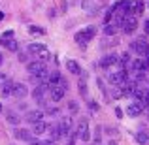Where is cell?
I'll return each instance as SVG.
<instances>
[{
  "mask_svg": "<svg viewBox=\"0 0 149 145\" xmlns=\"http://www.w3.org/2000/svg\"><path fill=\"white\" fill-rule=\"evenodd\" d=\"M19 121H21V119H19V117L15 115V113H10V115H8V123H11V124H17Z\"/></svg>",
  "mask_w": 149,
  "mask_h": 145,
  "instance_id": "25",
  "label": "cell"
},
{
  "mask_svg": "<svg viewBox=\"0 0 149 145\" xmlns=\"http://www.w3.org/2000/svg\"><path fill=\"white\" fill-rule=\"evenodd\" d=\"M115 64H119V57H117V55H106V57H102V60H100V66L104 70L111 68V66H115Z\"/></svg>",
  "mask_w": 149,
  "mask_h": 145,
  "instance_id": "12",
  "label": "cell"
},
{
  "mask_svg": "<svg viewBox=\"0 0 149 145\" xmlns=\"http://www.w3.org/2000/svg\"><path fill=\"white\" fill-rule=\"evenodd\" d=\"M143 28H146V32L149 34V19H147V21H146V23H143Z\"/></svg>",
  "mask_w": 149,
  "mask_h": 145,
  "instance_id": "36",
  "label": "cell"
},
{
  "mask_svg": "<svg viewBox=\"0 0 149 145\" xmlns=\"http://www.w3.org/2000/svg\"><path fill=\"white\" fill-rule=\"evenodd\" d=\"M68 109H70L72 113H77V111H79V105H77V102H70V104H68Z\"/></svg>",
  "mask_w": 149,
  "mask_h": 145,
  "instance_id": "27",
  "label": "cell"
},
{
  "mask_svg": "<svg viewBox=\"0 0 149 145\" xmlns=\"http://www.w3.org/2000/svg\"><path fill=\"white\" fill-rule=\"evenodd\" d=\"M49 126H51L49 123H45V121H40V123H36V124H34V128H32V134H36V136H42V134H45V132L49 130Z\"/></svg>",
  "mask_w": 149,
  "mask_h": 145,
  "instance_id": "17",
  "label": "cell"
},
{
  "mask_svg": "<svg viewBox=\"0 0 149 145\" xmlns=\"http://www.w3.org/2000/svg\"><path fill=\"white\" fill-rule=\"evenodd\" d=\"M115 115L121 119V117H123V109H121V108H115Z\"/></svg>",
  "mask_w": 149,
  "mask_h": 145,
  "instance_id": "35",
  "label": "cell"
},
{
  "mask_svg": "<svg viewBox=\"0 0 149 145\" xmlns=\"http://www.w3.org/2000/svg\"><path fill=\"white\" fill-rule=\"evenodd\" d=\"M6 47L10 49V51H17V42H15V40H10V42L6 44Z\"/></svg>",
  "mask_w": 149,
  "mask_h": 145,
  "instance_id": "29",
  "label": "cell"
},
{
  "mask_svg": "<svg viewBox=\"0 0 149 145\" xmlns=\"http://www.w3.org/2000/svg\"><path fill=\"white\" fill-rule=\"evenodd\" d=\"M121 28H123L125 34H132L136 28H138V21H136L134 15H127L123 21V25H121Z\"/></svg>",
  "mask_w": 149,
  "mask_h": 145,
  "instance_id": "6",
  "label": "cell"
},
{
  "mask_svg": "<svg viewBox=\"0 0 149 145\" xmlns=\"http://www.w3.org/2000/svg\"><path fill=\"white\" fill-rule=\"evenodd\" d=\"M74 132H76V136L81 139V142H89V138H91V132H89V123H87V119H81L79 124H77V128H74Z\"/></svg>",
  "mask_w": 149,
  "mask_h": 145,
  "instance_id": "2",
  "label": "cell"
},
{
  "mask_svg": "<svg viewBox=\"0 0 149 145\" xmlns=\"http://www.w3.org/2000/svg\"><path fill=\"white\" fill-rule=\"evenodd\" d=\"M117 32H119V26H117L115 23H106V26H104V34L106 36H115Z\"/></svg>",
  "mask_w": 149,
  "mask_h": 145,
  "instance_id": "21",
  "label": "cell"
},
{
  "mask_svg": "<svg viewBox=\"0 0 149 145\" xmlns=\"http://www.w3.org/2000/svg\"><path fill=\"white\" fill-rule=\"evenodd\" d=\"M6 83H8V76L6 74H0V87H4Z\"/></svg>",
  "mask_w": 149,
  "mask_h": 145,
  "instance_id": "32",
  "label": "cell"
},
{
  "mask_svg": "<svg viewBox=\"0 0 149 145\" xmlns=\"http://www.w3.org/2000/svg\"><path fill=\"white\" fill-rule=\"evenodd\" d=\"M26 123H32V124H36V123H40V121H44V111L42 109H30V111H26Z\"/></svg>",
  "mask_w": 149,
  "mask_h": 145,
  "instance_id": "10",
  "label": "cell"
},
{
  "mask_svg": "<svg viewBox=\"0 0 149 145\" xmlns=\"http://www.w3.org/2000/svg\"><path fill=\"white\" fill-rule=\"evenodd\" d=\"M29 94V89L23 83H11V98H25Z\"/></svg>",
  "mask_w": 149,
  "mask_h": 145,
  "instance_id": "9",
  "label": "cell"
},
{
  "mask_svg": "<svg viewBox=\"0 0 149 145\" xmlns=\"http://www.w3.org/2000/svg\"><path fill=\"white\" fill-rule=\"evenodd\" d=\"M96 34V28L95 26H85L83 30H79V32H76V36H74V40H76L77 45H81V47H85V44H89V42L95 38Z\"/></svg>",
  "mask_w": 149,
  "mask_h": 145,
  "instance_id": "1",
  "label": "cell"
},
{
  "mask_svg": "<svg viewBox=\"0 0 149 145\" xmlns=\"http://www.w3.org/2000/svg\"><path fill=\"white\" fill-rule=\"evenodd\" d=\"M66 70H68L70 74H74V76H81V66H79L77 60L68 58V60H66Z\"/></svg>",
  "mask_w": 149,
  "mask_h": 145,
  "instance_id": "15",
  "label": "cell"
},
{
  "mask_svg": "<svg viewBox=\"0 0 149 145\" xmlns=\"http://www.w3.org/2000/svg\"><path fill=\"white\" fill-rule=\"evenodd\" d=\"M47 89H49V83H40L36 89L32 91V98L36 102H40V100H44L45 94H47Z\"/></svg>",
  "mask_w": 149,
  "mask_h": 145,
  "instance_id": "11",
  "label": "cell"
},
{
  "mask_svg": "<svg viewBox=\"0 0 149 145\" xmlns=\"http://www.w3.org/2000/svg\"><path fill=\"white\" fill-rule=\"evenodd\" d=\"M49 138H51V142H57V139H61L62 138V132H61V128H58V124H55V126H49Z\"/></svg>",
  "mask_w": 149,
  "mask_h": 145,
  "instance_id": "19",
  "label": "cell"
},
{
  "mask_svg": "<svg viewBox=\"0 0 149 145\" xmlns=\"http://www.w3.org/2000/svg\"><path fill=\"white\" fill-rule=\"evenodd\" d=\"M26 143L29 145H44V142H40V139H29Z\"/></svg>",
  "mask_w": 149,
  "mask_h": 145,
  "instance_id": "33",
  "label": "cell"
},
{
  "mask_svg": "<svg viewBox=\"0 0 149 145\" xmlns=\"http://www.w3.org/2000/svg\"><path fill=\"white\" fill-rule=\"evenodd\" d=\"M2 96L4 98H11V83H10V81L2 87Z\"/></svg>",
  "mask_w": 149,
  "mask_h": 145,
  "instance_id": "24",
  "label": "cell"
},
{
  "mask_svg": "<svg viewBox=\"0 0 149 145\" xmlns=\"http://www.w3.org/2000/svg\"><path fill=\"white\" fill-rule=\"evenodd\" d=\"M134 139L140 145H149V134H147V132H143V130L136 132V134H134Z\"/></svg>",
  "mask_w": 149,
  "mask_h": 145,
  "instance_id": "20",
  "label": "cell"
},
{
  "mask_svg": "<svg viewBox=\"0 0 149 145\" xmlns=\"http://www.w3.org/2000/svg\"><path fill=\"white\" fill-rule=\"evenodd\" d=\"M143 11H146V8H143V2H142V0H134V2H130V8H128V13L142 15Z\"/></svg>",
  "mask_w": 149,
  "mask_h": 145,
  "instance_id": "16",
  "label": "cell"
},
{
  "mask_svg": "<svg viewBox=\"0 0 149 145\" xmlns=\"http://www.w3.org/2000/svg\"><path fill=\"white\" fill-rule=\"evenodd\" d=\"M44 145H57V142H51L49 139V142H44Z\"/></svg>",
  "mask_w": 149,
  "mask_h": 145,
  "instance_id": "37",
  "label": "cell"
},
{
  "mask_svg": "<svg viewBox=\"0 0 149 145\" xmlns=\"http://www.w3.org/2000/svg\"><path fill=\"white\" fill-rule=\"evenodd\" d=\"M13 136H15V139H21V142H29V139H32V132L25 130V128H15Z\"/></svg>",
  "mask_w": 149,
  "mask_h": 145,
  "instance_id": "14",
  "label": "cell"
},
{
  "mask_svg": "<svg viewBox=\"0 0 149 145\" xmlns=\"http://www.w3.org/2000/svg\"><path fill=\"white\" fill-rule=\"evenodd\" d=\"M91 6H93L91 0H83V10H87V11H89V8H91Z\"/></svg>",
  "mask_w": 149,
  "mask_h": 145,
  "instance_id": "34",
  "label": "cell"
},
{
  "mask_svg": "<svg viewBox=\"0 0 149 145\" xmlns=\"http://www.w3.org/2000/svg\"><path fill=\"white\" fill-rule=\"evenodd\" d=\"M77 89H79V94L83 98H87V83H85V77H81L79 83H77Z\"/></svg>",
  "mask_w": 149,
  "mask_h": 145,
  "instance_id": "23",
  "label": "cell"
},
{
  "mask_svg": "<svg viewBox=\"0 0 149 145\" xmlns=\"http://www.w3.org/2000/svg\"><path fill=\"white\" fill-rule=\"evenodd\" d=\"M38 57H40V60H42V62H47L49 58H51V55H49V51H44V53H40Z\"/></svg>",
  "mask_w": 149,
  "mask_h": 145,
  "instance_id": "28",
  "label": "cell"
},
{
  "mask_svg": "<svg viewBox=\"0 0 149 145\" xmlns=\"http://www.w3.org/2000/svg\"><path fill=\"white\" fill-rule=\"evenodd\" d=\"M58 128H61V132H62V136H68V134H72V130H74V123H72V117H62V119H58Z\"/></svg>",
  "mask_w": 149,
  "mask_h": 145,
  "instance_id": "7",
  "label": "cell"
},
{
  "mask_svg": "<svg viewBox=\"0 0 149 145\" xmlns=\"http://www.w3.org/2000/svg\"><path fill=\"white\" fill-rule=\"evenodd\" d=\"M142 111H143V105L140 104V102H132L127 108V115H130V117H140Z\"/></svg>",
  "mask_w": 149,
  "mask_h": 145,
  "instance_id": "13",
  "label": "cell"
},
{
  "mask_svg": "<svg viewBox=\"0 0 149 145\" xmlns=\"http://www.w3.org/2000/svg\"><path fill=\"white\" fill-rule=\"evenodd\" d=\"M87 105L93 109V111H98V104H96L95 100H87Z\"/></svg>",
  "mask_w": 149,
  "mask_h": 145,
  "instance_id": "30",
  "label": "cell"
},
{
  "mask_svg": "<svg viewBox=\"0 0 149 145\" xmlns=\"http://www.w3.org/2000/svg\"><path fill=\"white\" fill-rule=\"evenodd\" d=\"M0 64H2V55H0Z\"/></svg>",
  "mask_w": 149,
  "mask_h": 145,
  "instance_id": "38",
  "label": "cell"
},
{
  "mask_svg": "<svg viewBox=\"0 0 149 145\" xmlns=\"http://www.w3.org/2000/svg\"><path fill=\"white\" fill-rule=\"evenodd\" d=\"M0 111H2V104H0Z\"/></svg>",
  "mask_w": 149,
  "mask_h": 145,
  "instance_id": "39",
  "label": "cell"
},
{
  "mask_svg": "<svg viewBox=\"0 0 149 145\" xmlns=\"http://www.w3.org/2000/svg\"><path fill=\"white\" fill-rule=\"evenodd\" d=\"M44 70H47V66H45V62L42 60H32L26 64V72H29V76H40Z\"/></svg>",
  "mask_w": 149,
  "mask_h": 145,
  "instance_id": "5",
  "label": "cell"
},
{
  "mask_svg": "<svg viewBox=\"0 0 149 145\" xmlns=\"http://www.w3.org/2000/svg\"><path fill=\"white\" fill-rule=\"evenodd\" d=\"M130 49L134 51V55H140V57H146L147 51H149V44L143 38H140V40H134L130 42Z\"/></svg>",
  "mask_w": 149,
  "mask_h": 145,
  "instance_id": "3",
  "label": "cell"
},
{
  "mask_svg": "<svg viewBox=\"0 0 149 145\" xmlns=\"http://www.w3.org/2000/svg\"><path fill=\"white\" fill-rule=\"evenodd\" d=\"M47 113H49L51 117H58V115H61V113H58V109H57V108H49V109H47Z\"/></svg>",
  "mask_w": 149,
  "mask_h": 145,
  "instance_id": "31",
  "label": "cell"
},
{
  "mask_svg": "<svg viewBox=\"0 0 149 145\" xmlns=\"http://www.w3.org/2000/svg\"><path fill=\"white\" fill-rule=\"evenodd\" d=\"M26 51H29L30 55H40V53H44V51H47V47H45L44 44H29V47H26Z\"/></svg>",
  "mask_w": 149,
  "mask_h": 145,
  "instance_id": "18",
  "label": "cell"
},
{
  "mask_svg": "<svg viewBox=\"0 0 149 145\" xmlns=\"http://www.w3.org/2000/svg\"><path fill=\"white\" fill-rule=\"evenodd\" d=\"M11 38H13V30H6V32L0 36V45H6Z\"/></svg>",
  "mask_w": 149,
  "mask_h": 145,
  "instance_id": "22",
  "label": "cell"
},
{
  "mask_svg": "<svg viewBox=\"0 0 149 145\" xmlns=\"http://www.w3.org/2000/svg\"><path fill=\"white\" fill-rule=\"evenodd\" d=\"M109 83L111 85H117V87H119V85H123L125 81L128 79V74H127V70H123V68H119L117 70V72H113V74H109Z\"/></svg>",
  "mask_w": 149,
  "mask_h": 145,
  "instance_id": "4",
  "label": "cell"
},
{
  "mask_svg": "<svg viewBox=\"0 0 149 145\" xmlns=\"http://www.w3.org/2000/svg\"><path fill=\"white\" fill-rule=\"evenodd\" d=\"M29 30H30V32H34V34H45L44 28H40V26H34V25H30Z\"/></svg>",
  "mask_w": 149,
  "mask_h": 145,
  "instance_id": "26",
  "label": "cell"
},
{
  "mask_svg": "<svg viewBox=\"0 0 149 145\" xmlns=\"http://www.w3.org/2000/svg\"><path fill=\"white\" fill-rule=\"evenodd\" d=\"M47 92H49V98L53 102H61L62 98H64V94H66V91L62 87H58V85H49Z\"/></svg>",
  "mask_w": 149,
  "mask_h": 145,
  "instance_id": "8",
  "label": "cell"
}]
</instances>
